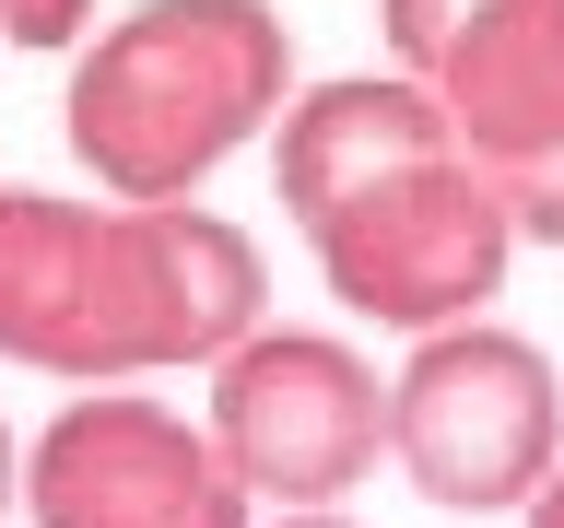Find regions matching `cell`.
<instances>
[{
    "label": "cell",
    "mask_w": 564,
    "mask_h": 528,
    "mask_svg": "<svg viewBox=\"0 0 564 528\" xmlns=\"http://www.w3.org/2000/svg\"><path fill=\"white\" fill-rule=\"evenodd\" d=\"M259 235L200 200H59L0 188V364L59 387L212 376L259 329Z\"/></svg>",
    "instance_id": "cell-1"
},
{
    "label": "cell",
    "mask_w": 564,
    "mask_h": 528,
    "mask_svg": "<svg viewBox=\"0 0 564 528\" xmlns=\"http://www.w3.org/2000/svg\"><path fill=\"white\" fill-rule=\"evenodd\" d=\"M294 95V35L271 0H141L70 47L59 130L106 200H200Z\"/></svg>",
    "instance_id": "cell-2"
},
{
    "label": "cell",
    "mask_w": 564,
    "mask_h": 528,
    "mask_svg": "<svg viewBox=\"0 0 564 528\" xmlns=\"http://www.w3.org/2000/svg\"><path fill=\"white\" fill-rule=\"evenodd\" d=\"M553 458H564V376L529 329H494V317L412 329L388 376V470L435 517H518Z\"/></svg>",
    "instance_id": "cell-3"
},
{
    "label": "cell",
    "mask_w": 564,
    "mask_h": 528,
    "mask_svg": "<svg viewBox=\"0 0 564 528\" xmlns=\"http://www.w3.org/2000/svg\"><path fill=\"white\" fill-rule=\"evenodd\" d=\"M317 258V282L341 294V317H377V329H447V317H482L506 294V258H518V211L458 141L412 153V165L341 188L329 211L294 223Z\"/></svg>",
    "instance_id": "cell-4"
},
{
    "label": "cell",
    "mask_w": 564,
    "mask_h": 528,
    "mask_svg": "<svg viewBox=\"0 0 564 528\" xmlns=\"http://www.w3.org/2000/svg\"><path fill=\"white\" fill-rule=\"evenodd\" d=\"M212 447L247 482V505H352V482H377L388 458V376L341 329H247L212 364Z\"/></svg>",
    "instance_id": "cell-5"
},
{
    "label": "cell",
    "mask_w": 564,
    "mask_h": 528,
    "mask_svg": "<svg viewBox=\"0 0 564 528\" xmlns=\"http://www.w3.org/2000/svg\"><path fill=\"white\" fill-rule=\"evenodd\" d=\"M24 517L35 528H259V505L224 470L212 422L165 411L141 387H83L24 447Z\"/></svg>",
    "instance_id": "cell-6"
},
{
    "label": "cell",
    "mask_w": 564,
    "mask_h": 528,
    "mask_svg": "<svg viewBox=\"0 0 564 528\" xmlns=\"http://www.w3.org/2000/svg\"><path fill=\"white\" fill-rule=\"evenodd\" d=\"M423 82H435L458 153L494 188L553 165L564 153V0H494V12H470Z\"/></svg>",
    "instance_id": "cell-7"
},
{
    "label": "cell",
    "mask_w": 564,
    "mask_h": 528,
    "mask_svg": "<svg viewBox=\"0 0 564 528\" xmlns=\"http://www.w3.org/2000/svg\"><path fill=\"white\" fill-rule=\"evenodd\" d=\"M447 130V106H435V82L423 70H329V82H294L271 118V188L282 211L306 223V211H329L341 188H365V176L412 165V153H435Z\"/></svg>",
    "instance_id": "cell-8"
},
{
    "label": "cell",
    "mask_w": 564,
    "mask_h": 528,
    "mask_svg": "<svg viewBox=\"0 0 564 528\" xmlns=\"http://www.w3.org/2000/svg\"><path fill=\"white\" fill-rule=\"evenodd\" d=\"M470 12H494V0H377V35H388V59H400V70H435Z\"/></svg>",
    "instance_id": "cell-9"
},
{
    "label": "cell",
    "mask_w": 564,
    "mask_h": 528,
    "mask_svg": "<svg viewBox=\"0 0 564 528\" xmlns=\"http://www.w3.org/2000/svg\"><path fill=\"white\" fill-rule=\"evenodd\" d=\"M95 0H0V47H83Z\"/></svg>",
    "instance_id": "cell-10"
},
{
    "label": "cell",
    "mask_w": 564,
    "mask_h": 528,
    "mask_svg": "<svg viewBox=\"0 0 564 528\" xmlns=\"http://www.w3.org/2000/svg\"><path fill=\"white\" fill-rule=\"evenodd\" d=\"M506 211H518V246H564V153L506 176Z\"/></svg>",
    "instance_id": "cell-11"
},
{
    "label": "cell",
    "mask_w": 564,
    "mask_h": 528,
    "mask_svg": "<svg viewBox=\"0 0 564 528\" xmlns=\"http://www.w3.org/2000/svg\"><path fill=\"white\" fill-rule=\"evenodd\" d=\"M518 528H564V458H553V470H541V493H529V505H518Z\"/></svg>",
    "instance_id": "cell-12"
},
{
    "label": "cell",
    "mask_w": 564,
    "mask_h": 528,
    "mask_svg": "<svg viewBox=\"0 0 564 528\" xmlns=\"http://www.w3.org/2000/svg\"><path fill=\"white\" fill-rule=\"evenodd\" d=\"M259 528H365V517H341V505H271Z\"/></svg>",
    "instance_id": "cell-13"
},
{
    "label": "cell",
    "mask_w": 564,
    "mask_h": 528,
    "mask_svg": "<svg viewBox=\"0 0 564 528\" xmlns=\"http://www.w3.org/2000/svg\"><path fill=\"white\" fill-rule=\"evenodd\" d=\"M0 505H24V447H12V422H0Z\"/></svg>",
    "instance_id": "cell-14"
}]
</instances>
